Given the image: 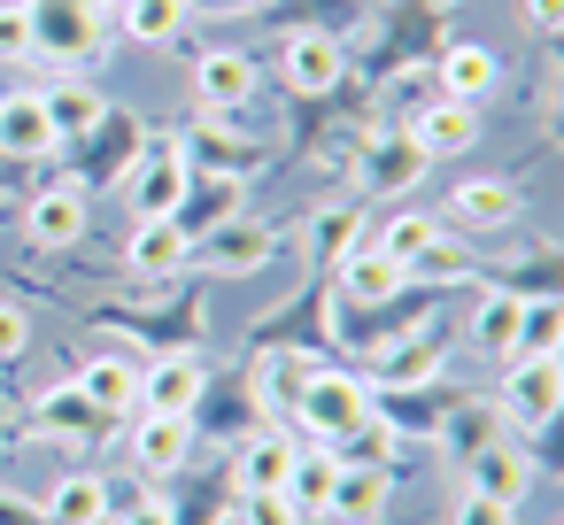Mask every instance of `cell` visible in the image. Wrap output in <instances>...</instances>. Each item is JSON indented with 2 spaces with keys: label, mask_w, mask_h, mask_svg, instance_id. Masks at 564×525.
<instances>
[{
  "label": "cell",
  "mask_w": 564,
  "mask_h": 525,
  "mask_svg": "<svg viewBox=\"0 0 564 525\" xmlns=\"http://www.w3.org/2000/svg\"><path fill=\"white\" fill-rule=\"evenodd\" d=\"M286 409H294V425H302L317 448H340V440L371 417V386H364L356 371H325V363H310L302 386L286 394Z\"/></svg>",
  "instance_id": "6da1fadb"
},
{
  "label": "cell",
  "mask_w": 564,
  "mask_h": 525,
  "mask_svg": "<svg viewBox=\"0 0 564 525\" xmlns=\"http://www.w3.org/2000/svg\"><path fill=\"white\" fill-rule=\"evenodd\" d=\"M24 17H32V55H47V63H94L109 47L101 0H24Z\"/></svg>",
  "instance_id": "7a4b0ae2"
},
{
  "label": "cell",
  "mask_w": 564,
  "mask_h": 525,
  "mask_svg": "<svg viewBox=\"0 0 564 525\" xmlns=\"http://www.w3.org/2000/svg\"><path fill=\"white\" fill-rule=\"evenodd\" d=\"M556 402H564L556 356H518V363H502V394H495L502 425H518V433H549V425H556Z\"/></svg>",
  "instance_id": "3957f363"
},
{
  "label": "cell",
  "mask_w": 564,
  "mask_h": 525,
  "mask_svg": "<svg viewBox=\"0 0 564 525\" xmlns=\"http://www.w3.org/2000/svg\"><path fill=\"white\" fill-rule=\"evenodd\" d=\"M202 394H209L202 356H194V348H163V356L140 371V409H132V417H194Z\"/></svg>",
  "instance_id": "277c9868"
},
{
  "label": "cell",
  "mask_w": 564,
  "mask_h": 525,
  "mask_svg": "<svg viewBox=\"0 0 564 525\" xmlns=\"http://www.w3.org/2000/svg\"><path fill=\"white\" fill-rule=\"evenodd\" d=\"M186 178H194L186 147H155L148 163L124 171V209H132V217H171V209L186 201Z\"/></svg>",
  "instance_id": "5b68a950"
},
{
  "label": "cell",
  "mask_w": 564,
  "mask_h": 525,
  "mask_svg": "<svg viewBox=\"0 0 564 525\" xmlns=\"http://www.w3.org/2000/svg\"><path fill=\"white\" fill-rule=\"evenodd\" d=\"M333 271H340V309H348V317H364V309H387V302L410 286V271H402V263H387L371 240H356V248H348Z\"/></svg>",
  "instance_id": "8992f818"
},
{
  "label": "cell",
  "mask_w": 564,
  "mask_h": 525,
  "mask_svg": "<svg viewBox=\"0 0 564 525\" xmlns=\"http://www.w3.org/2000/svg\"><path fill=\"white\" fill-rule=\"evenodd\" d=\"M371 356H379V371H371L364 386L410 394V386H433V379H441V363H448V332H402V340H387V348H371Z\"/></svg>",
  "instance_id": "52a82bcc"
},
{
  "label": "cell",
  "mask_w": 564,
  "mask_h": 525,
  "mask_svg": "<svg viewBox=\"0 0 564 525\" xmlns=\"http://www.w3.org/2000/svg\"><path fill=\"white\" fill-rule=\"evenodd\" d=\"M356 178H364V194H410L425 178V155H417L410 132H371L364 155H356Z\"/></svg>",
  "instance_id": "ba28073f"
},
{
  "label": "cell",
  "mask_w": 564,
  "mask_h": 525,
  "mask_svg": "<svg viewBox=\"0 0 564 525\" xmlns=\"http://www.w3.org/2000/svg\"><path fill=\"white\" fill-rule=\"evenodd\" d=\"M24 232H32V248H78L86 240V186H40L32 194V209H24Z\"/></svg>",
  "instance_id": "9c48e42d"
},
{
  "label": "cell",
  "mask_w": 564,
  "mask_h": 525,
  "mask_svg": "<svg viewBox=\"0 0 564 525\" xmlns=\"http://www.w3.org/2000/svg\"><path fill=\"white\" fill-rule=\"evenodd\" d=\"M186 255H194V240L171 217H132V240H124V271L132 278H178Z\"/></svg>",
  "instance_id": "30bf717a"
},
{
  "label": "cell",
  "mask_w": 564,
  "mask_h": 525,
  "mask_svg": "<svg viewBox=\"0 0 564 525\" xmlns=\"http://www.w3.org/2000/svg\"><path fill=\"white\" fill-rule=\"evenodd\" d=\"M410 140H417V155L425 163H441V155H464L471 140H479V117H471V101H425L417 117H410Z\"/></svg>",
  "instance_id": "8fae6325"
},
{
  "label": "cell",
  "mask_w": 564,
  "mask_h": 525,
  "mask_svg": "<svg viewBox=\"0 0 564 525\" xmlns=\"http://www.w3.org/2000/svg\"><path fill=\"white\" fill-rule=\"evenodd\" d=\"M124 155H140V124H132V117H101V124L78 140V171H70V186H109V178L124 171Z\"/></svg>",
  "instance_id": "7c38bea8"
},
{
  "label": "cell",
  "mask_w": 564,
  "mask_h": 525,
  "mask_svg": "<svg viewBox=\"0 0 564 525\" xmlns=\"http://www.w3.org/2000/svg\"><path fill=\"white\" fill-rule=\"evenodd\" d=\"M448 225H464V232H510L518 225V186L510 178H464L448 194Z\"/></svg>",
  "instance_id": "4fadbf2b"
},
{
  "label": "cell",
  "mask_w": 564,
  "mask_h": 525,
  "mask_svg": "<svg viewBox=\"0 0 564 525\" xmlns=\"http://www.w3.org/2000/svg\"><path fill=\"white\" fill-rule=\"evenodd\" d=\"M117 417H101L78 386H47L40 402H32V417H24V433H40V440H86V433H109Z\"/></svg>",
  "instance_id": "5bb4252c"
},
{
  "label": "cell",
  "mask_w": 564,
  "mask_h": 525,
  "mask_svg": "<svg viewBox=\"0 0 564 525\" xmlns=\"http://www.w3.org/2000/svg\"><path fill=\"white\" fill-rule=\"evenodd\" d=\"M186 456H194V417H132V463L148 479L186 471Z\"/></svg>",
  "instance_id": "9a60e30c"
},
{
  "label": "cell",
  "mask_w": 564,
  "mask_h": 525,
  "mask_svg": "<svg viewBox=\"0 0 564 525\" xmlns=\"http://www.w3.org/2000/svg\"><path fill=\"white\" fill-rule=\"evenodd\" d=\"M232 217H240V178H217V171L186 178V201L171 209V225H178L186 240H202V232H217V225H232Z\"/></svg>",
  "instance_id": "2e32d148"
},
{
  "label": "cell",
  "mask_w": 564,
  "mask_h": 525,
  "mask_svg": "<svg viewBox=\"0 0 564 525\" xmlns=\"http://www.w3.org/2000/svg\"><path fill=\"white\" fill-rule=\"evenodd\" d=\"M279 255V240L263 232V225H217V232H202V271H225V278H240V271H263Z\"/></svg>",
  "instance_id": "e0dca14e"
},
{
  "label": "cell",
  "mask_w": 564,
  "mask_h": 525,
  "mask_svg": "<svg viewBox=\"0 0 564 525\" xmlns=\"http://www.w3.org/2000/svg\"><path fill=\"white\" fill-rule=\"evenodd\" d=\"M294 448H302V440H286V433H248V440L232 448V479H240V494H279L286 471H294Z\"/></svg>",
  "instance_id": "ac0fdd59"
},
{
  "label": "cell",
  "mask_w": 564,
  "mask_h": 525,
  "mask_svg": "<svg viewBox=\"0 0 564 525\" xmlns=\"http://www.w3.org/2000/svg\"><path fill=\"white\" fill-rule=\"evenodd\" d=\"M333 479H340V448H317V440H310V448H294V471H286V486H279V494L294 502V517H302V525H317V517H325V502H333Z\"/></svg>",
  "instance_id": "d6986e66"
},
{
  "label": "cell",
  "mask_w": 564,
  "mask_h": 525,
  "mask_svg": "<svg viewBox=\"0 0 564 525\" xmlns=\"http://www.w3.org/2000/svg\"><path fill=\"white\" fill-rule=\"evenodd\" d=\"M0 155H9V163H40V155H55V132H47L40 94H0Z\"/></svg>",
  "instance_id": "ffe728a7"
},
{
  "label": "cell",
  "mask_w": 564,
  "mask_h": 525,
  "mask_svg": "<svg viewBox=\"0 0 564 525\" xmlns=\"http://www.w3.org/2000/svg\"><path fill=\"white\" fill-rule=\"evenodd\" d=\"M194 101H202V109H248V101H256V63L232 55V47L202 55V63H194Z\"/></svg>",
  "instance_id": "44dd1931"
},
{
  "label": "cell",
  "mask_w": 564,
  "mask_h": 525,
  "mask_svg": "<svg viewBox=\"0 0 564 525\" xmlns=\"http://www.w3.org/2000/svg\"><path fill=\"white\" fill-rule=\"evenodd\" d=\"M40 109H47V132H55V147H63V140L78 147V140H86V132L109 117V101H101L86 78H55V86L40 94Z\"/></svg>",
  "instance_id": "7402d4cb"
},
{
  "label": "cell",
  "mask_w": 564,
  "mask_h": 525,
  "mask_svg": "<svg viewBox=\"0 0 564 525\" xmlns=\"http://www.w3.org/2000/svg\"><path fill=\"white\" fill-rule=\"evenodd\" d=\"M340 70H348L340 40H325V32H294V40H286V86H294V94H333Z\"/></svg>",
  "instance_id": "603a6c76"
},
{
  "label": "cell",
  "mask_w": 564,
  "mask_h": 525,
  "mask_svg": "<svg viewBox=\"0 0 564 525\" xmlns=\"http://www.w3.org/2000/svg\"><path fill=\"white\" fill-rule=\"evenodd\" d=\"M518 325H525V302H518L510 286H495V294L471 309V348H479L487 363H518Z\"/></svg>",
  "instance_id": "cb8c5ba5"
},
{
  "label": "cell",
  "mask_w": 564,
  "mask_h": 525,
  "mask_svg": "<svg viewBox=\"0 0 564 525\" xmlns=\"http://www.w3.org/2000/svg\"><path fill=\"white\" fill-rule=\"evenodd\" d=\"M101 417H132L140 409V371L124 363V356H94V363H78V379H70Z\"/></svg>",
  "instance_id": "d4e9b609"
},
{
  "label": "cell",
  "mask_w": 564,
  "mask_h": 525,
  "mask_svg": "<svg viewBox=\"0 0 564 525\" xmlns=\"http://www.w3.org/2000/svg\"><path fill=\"white\" fill-rule=\"evenodd\" d=\"M433 78H441V94H448V101H487V94H495V78H502V63H495L487 47H471V40H464V47H441V55H433Z\"/></svg>",
  "instance_id": "484cf974"
},
{
  "label": "cell",
  "mask_w": 564,
  "mask_h": 525,
  "mask_svg": "<svg viewBox=\"0 0 564 525\" xmlns=\"http://www.w3.org/2000/svg\"><path fill=\"white\" fill-rule=\"evenodd\" d=\"M40 510H47V525H109V486L94 471H63Z\"/></svg>",
  "instance_id": "4316f807"
},
{
  "label": "cell",
  "mask_w": 564,
  "mask_h": 525,
  "mask_svg": "<svg viewBox=\"0 0 564 525\" xmlns=\"http://www.w3.org/2000/svg\"><path fill=\"white\" fill-rule=\"evenodd\" d=\"M471 463V494H487V502H510L518 510V494H525V456L510 448V440H495V448H479V456H464Z\"/></svg>",
  "instance_id": "83f0119b"
},
{
  "label": "cell",
  "mask_w": 564,
  "mask_h": 525,
  "mask_svg": "<svg viewBox=\"0 0 564 525\" xmlns=\"http://www.w3.org/2000/svg\"><path fill=\"white\" fill-rule=\"evenodd\" d=\"M387 494H394V471H379V463H340V479H333V502H325V510H340V517H379V510H387Z\"/></svg>",
  "instance_id": "f1b7e54d"
},
{
  "label": "cell",
  "mask_w": 564,
  "mask_h": 525,
  "mask_svg": "<svg viewBox=\"0 0 564 525\" xmlns=\"http://www.w3.org/2000/svg\"><path fill=\"white\" fill-rule=\"evenodd\" d=\"M124 40H148V47H163V40H178V24H186V0H124V9L109 17Z\"/></svg>",
  "instance_id": "f546056e"
},
{
  "label": "cell",
  "mask_w": 564,
  "mask_h": 525,
  "mask_svg": "<svg viewBox=\"0 0 564 525\" xmlns=\"http://www.w3.org/2000/svg\"><path fill=\"white\" fill-rule=\"evenodd\" d=\"M356 240H364V201H333V209L310 225V255H317V263H340Z\"/></svg>",
  "instance_id": "4dcf8cb0"
},
{
  "label": "cell",
  "mask_w": 564,
  "mask_h": 525,
  "mask_svg": "<svg viewBox=\"0 0 564 525\" xmlns=\"http://www.w3.org/2000/svg\"><path fill=\"white\" fill-rule=\"evenodd\" d=\"M433 240H441V225H433V217H417V209H410V217H387V225L371 232V248H379L387 263H402V271H410Z\"/></svg>",
  "instance_id": "1f68e13d"
},
{
  "label": "cell",
  "mask_w": 564,
  "mask_h": 525,
  "mask_svg": "<svg viewBox=\"0 0 564 525\" xmlns=\"http://www.w3.org/2000/svg\"><path fill=\"white\" fill-rule=\"evenodd\" d=\"M186 163H202V171H217V178H248L256 147H240V132H225V124H202V140H194Z\"/></svg>",
  "instance_id": "d6a6232c"
},
{
  "label": "cell",
  "mask_w": 564,
  "mask_h": 525,
  "mask_svg": "<svg viewBox=\"0 0 564 525\" xmlns=\"http://www.w3.org/2000/svg\"><path fill=\"white\" fill-rule=\"evenodd\" d=\"M518 356H556V302H525V325H518Z\"/></svg>",
  "instance_id": "836d02e7"
},
{
  "label": "cell",
  "mask_w": 564,
  "mask_h": 525,
  "mask_svg": "<svg viewBox=\"0 0 564 525\" xmlns=\"http://www.w3.org/2000/svg\"><path fill=\"white\" fill-rule=\"evenodd\" d=\"M240 525H302L286 494H240Z\"/></svg>",
  "instance_id": "e575fe53"
},
{
  "label": "cell",
  "mask_w": 564,
  "mask_h": 525,
  "mask_svg": "<svg viewBox=\"0 0 564 525\" xmlns=\"http://www.w3.org/2000/svg\"><path fill=\"white\" fill-rule=\"evenodd\" d=\"M24 348H32V317L17 302H0V363H17Z\"/></svg>",
  "instance_id": "d590c367"
},
{
  "label": "cell",
  "mask_w": 564,
  "mask_h": 525,
  "mask_svg": "<svg viewBox=\"0 0 564 525\" xmlns=\"http://www.w3.org/2000/svg\"><path fill=\"white\" fill-rule=\"evenodd\" d=\"M0 55H32V17H24V0H17V9H0Z\"/></svg>",
  "instance_id": "8d00e7d4"
},
{
  "label": "cell",
  "mask_w": 564,
  "mask_h": 525,
  "mask_svg": "<svg viewBox=\"0 0 564 525\" xmlns=\"http://www.w3.org/2000/svg\"><path fill=\"white\" fill-rule=\"evenodd\" d=\"M456 525H518V510H510V502H487V494H464Z\"/></svg>",
  "instance_id": "74e56055"
},
{
  "label": "cell",
  "mask_w": 564,
  "mask_h": 525,
  "mask_svg": "<svg viewBox=\"0 0 564 525\" xmlns=\"http://www.w3.org/2000/svg\"><path fill=\"white\" fill-rule=\"evenodd\" d=\"M117 525H178V510H171L163 494H140V502H132V510H124Z\"/></svg>",
  "instance_id": "f35d334b"
},
{
  "label": "cell",
  "mask_w": 564,
  "mask_h": 525,
  "mask_svg": "<svg viewBox=\"0 0 564 525\" xmlns=\"http://www.w3.org/2000/svg\"><path fill=\"white\" fill-rule=\"evenodd\" d=\"M525 17H533V32H556V17H564V0H525Z\"/></svg>",
  "instance_id": "ab89813d"
},
{
  "label": "cell",
  "mask_w": 564,
  "mask_h": 525,
  "mask_svg": "<svg viewBox=\"0 0 564 525\" xmlns=\"http://www.w3.org/2000/svg\"><path fill=\"white\" fill-rule=\"evenodd\" d=\"M101 9H109V17H117V9H124V0H101Z\"/></svg>",
  "instance_id": "60d3db41"
}]
</instances>
